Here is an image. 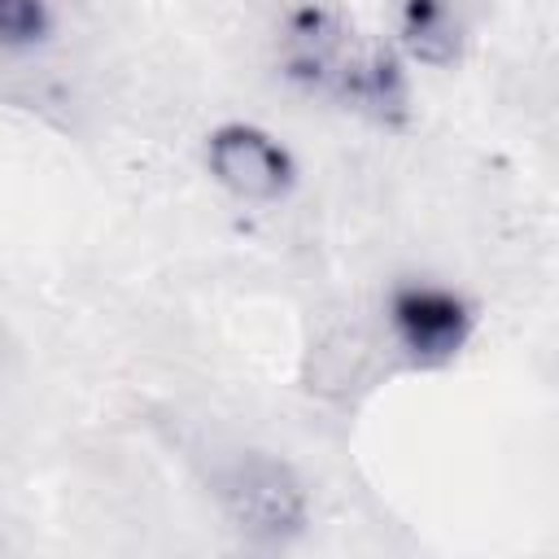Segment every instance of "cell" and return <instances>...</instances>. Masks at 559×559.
<instances>
[{
    "label": "cell",
    "mask_w": 559,
    "mask_h": 559,
    "mask_svg": "<svg viewBox=\"0 0 559 559\" xmlns=\"http://www.w3.org/2000/svg\"><path fill=\"white\" fill-rule=\"evenodd\" d=\"M472 26L476 0H397V39L424 66H454Z\"/></svg>",
    "instance_id": "5b68a950"
},
{
    "label": "cell",
    "mask_w": 559,
    "mask_h": 559,
    "mask_svg": "<svg viewBox=\"0 0 559 559\" xmlns=\"http://www.w3.org/2000/svg\"><path fill=\"white\" fill-rule=\"evenodd\" d=\"M205 162H210V175L240 201H280L288 197V188L297 183V166L288 157V148L266 135L262 127H249V122H227L210 135L205 144Z\"/></svg>",
    "instance_id": "3957f363"
},
{
    "label": "cell",
    "mask_w": 559,
    "mask_h": 559,
    "mask_svg": "<svg viewBox=\"0 0 559 559\" xmlns=\"http://www.w3.org/2000/svg\"><path fill=\"white\" fill-rule=\"evenodd\" d=\"M52 22V0H0V39L35 44Z\"/></svg>",
    "instance_id": "8992f818"
},
{
    "label": "cell",
    "mask_w": 559,
    "mask_h": 559,
    "mask_svg": "<svg viewBox=\"0 0 559 559\" xmlns=\"http://www.w3.org/2000/svg\"><path fill=\"white\" fill-rule=\"evenodd\" d=\"M284 74L310 96L376 122H406V74L393 48L328 4H301L284 22L280 39Z\"/></svg>",
    "instance_id": "6da1fadb"
},
{
    "label": "cell",
    "mask_w": 559,
    "mask_h": 559,
    "mask_svg": "<svg viewBox=\"0 0 559 559\" xmlns=\"http://www.w3.org/2000/svg\"><path fill=\"white\" fill-rule=\"evenodd\" d=\"M389 323L415 362L437 367V362H450L467 345L472 306L441 284H424V280L397 284L389 297Z\"/></svg>",
    "instance_id": "277c9868"
},
{
    "label": "cell",
    "mask_w": 559,
    "mask_h": 559,
    "mask_svg": "<svg viewBox=\"0 0 559 559\" xmlns=\"http://www.w3.org/2000/svg\"><path fill=\"white\" fill-rule=\"evenodd\" d=\"M218 502L227 520L253 542H284L306 524V489L288 463L271 454H240L218 476Z\"/></svg>",
    "instance_id": "7a4b0ae2"
}]
</instances>
